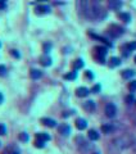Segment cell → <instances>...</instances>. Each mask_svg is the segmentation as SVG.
Wrapping results in <instances>:
<instances>
[{"instance_id":"30bf717a","label":"cell","mask_w":136,"mask_h":154,"mask_svg":"<svg viewBox=\"0 0 136 154\" xmlns=\"http://www.w3.org/2000/svg\"><path fill=\"white\" fill-rule=\"evenodd\" d=\"M41 123L48 127H55L57 126V122H55L54 120H52V118H41Z\"/></svg>"},{"instance_id":"6da1fadb","label":"cell","mask_w":136,"mask_h":154,"mask_svg":"<svg viewBox=\"0 0 136 154\" xmlns=\"http://www.w3.org/2000/svg\"><path fill=\"white\" fill-rule=\"evenodd\" d=\"M134 144V139H132V136L130 135H123V136H120V138L114 139L113 141H112V146L116 148V150H125L127 148H130L131 145Z\"/></svg>"},{"instance_id":"2e32d148","label":"cell","mask_w":136,"mask_h":154,"mask_svg":"<svg viewBox=\"0 0 136 154\" xmlns=\"http://www.w3.org/2000/svg\"><path fill=\"white\" fill-rule=\"evenodd\" d=\"M89 139L93 141L99 140V134H98L95 130H89Z\"/></svg>"},{"instance_id":"9c48e42d","label":"cell","mask_w":136,"mask_h":154,"mask_svg":"<svg viewBox=\"0 0 136 154\" xmlns=\"http://www.w3.org/2000/svg\"><path fill=\"white\" fill-rule=\"evenodd\" d=\"M58 130H59V132H60L62 135H64V136L69 135V132H71V127L68 126V125H66V123H63V125L59 126Z\"/></svg>"},{"instance_id":"8fae6325","label":"cell","mask_w":136,"mask_h":154,"mask_svg":"<svg viewBox=\"0 0 136 154\" xmlns=\"http://www.w3.org/2000/svg\"><path fill=\"white\" fill-rule=\"evenodd\" d=\"M36 140H40V141H49L50 140V135H48L46 132H39L36 134Z\"/></svg>"},{"instance_id":"277c9868","label":"cell","mask_w":136,"mask_h":154,"mask_svg":"<svg viewBox=\"0 0 136 154\" xmlns=\"http://www.w3.org/2000/svg\"><path fill=\"white\" fill-rule=\"evenodd\" d=\"M108 32L113 37H118V36H121V35L123 34V28L120 27V26H117V25H111V26H109V28H108Z\"/></svg>"},{"instance_id":"e0dca14e","label":"cell","mask_w":136,"mask_h":154,"mask_svg":"<svg viewBox=\"0 0 136 154\" xmlns=\"http://www.w3.org/2000/svg\"><path fill=\"white\" fill-rule=\"evenodd\" d=\"M135 76V71L134 69H126V71H123L122 72V77L123 78H131V77H134Z\"/></svg>"},{"instance_id":"5b68a950","label":"cell","mask_w":136,"mask_h":154,"mask_svg":"<svg viewBox=\"0 0 136 154\" xmlns=\"http://www.w3.org/2000/svg\"><path fill=\"white\" fill-rule=\"evenodd\" d=\"M95 50H96L98 55H99L100 63H104V57L107 55V48H103V46H98Z\"/></svg>"},{"instance_id":"484cf974","label":"cell","mask_w":136,"mask_h":154,"mask_svg":"<svg viewBox=\"0 0 136 154\" xmlns=\"http://www.w3.org/2000/svg\"><path fill=\"white\" fill-rule=\"evenodd\" d=\"M19 140L27 141V140H28V135L26 134V132H21V134H19Z\"/></svg>"},{"instance_id":"83f0119b","label":"cell","mask_w":136,"mask_h":154,"mask_svg":"<svg viewBox=\"0 0 136 154\" xmlns=\"http://www.w3.org/2000/svg\"><path fill=\"white\" fill-rule=\"evenodd\" d=\"M128 89H130V91H135L136 90V81H131V82H130Z\"/></svg>"},{"instance_id":"52a82bcc","label":"cell","mask_w":136,"mask_h":154,"mask_svg":"<svg viewBox=\"0 0 136 154\" xmlns=\"http://www.w3.org/2000/svg\"><path fill=\"white\" fill-rule=\"evenodd\" d=\"M76 127H77L78 130H85L87 127L86 120H84V118H77V120H76Z\"/></svg>"},{"instance_id":"7402d4cb","label":"cell","mask_w":136,"mask_h":154,"mask_svg":"<svg viewBox=\"0 0 136 154\" xmlns=\"http://www.w3.org/2000/svg\"><path fill=\"white\" fill-rule=\"evenodd\" d=\"M118 16H120V18L122 21H125V22H130V21H131V16H130L128 13H120Z\"/></svg>"},{"instance_id":"603a6c76","label":"cell","mask_w":136,"mask_h":154,"mask_svg":"<svg viewBox=\"0 0 136 154\" xmlns=\"http://www.w3.org/2000/svg\"><path fill=\"white\" fill-rule=\"evenodd\" d=\"M76 77H77V72H76V71H73V72H69V73H67V75H64V78H66V80H75Z\"/></svg>"},{"instance_id":"4dcf8cb0","label":"cell","mask_w":136,"mask_h":154,"mask_svg":"<svg viewBox=\"0 0 136 154\" xmlns=\"http://www.w3.org/2000/svg\"><path fill=\"white\" fill-rule=\"evenodd\" d=\"M91 91H93V93H98V91H100V85H95Z\"/></svg>"},{"instance_id":"3957f363","label":"cell","mask_w":136,"mask_h":154,"mask_svg":"<svg viewBox=\"0 0 136 154\" xmlns=\"http://www.w3.org/2000/svg\"><path fill=\"white\" fill-rule=\"evenodd\" d=\"M104 112H105V116L109 118H113L114 116L117 114V108H116V105L113 104V103H108L107 105H105V108H104Z\"/></svg>"},{"instance_id":"cb8c5ba5","label":"cell","mask_w":136,"mask_h":154,"mask_svg":"<svg viewBox=\"0 0 136 154\" xmlns=\"http://www.w3.org/2000/svg\"><path fill=\"white\" fill-rule=\"evenodd\" d=\"M126 49L128 50V52H132V50H135V49H136V41L127 44V45H126Z\"/></svg>"},{"instance_id":"5bb4252c","label":"cell","mask_w":136,"mask_h":154,"mask_svg":"<svg viewBox=\"0 0 136 154\" xmlns=\"http://www.w3.org/2000/svg\"><path fill=\"white\" fill-rule=\"evenodd\" d=\"M36 13H50V7L49 5H37Z\"/></svg>"},{"instance_id":"4316f807","label":"cell","mask_w":136,"mask_h":154,"mask_svg":"<svg viewBox=\"0 0 136 154\" xmlns=\"http://www.w3.org/2000/svg\"><path fill=\"white\" fill-rule=\"evenodd\" d=\"M7 75V67L0 64V76H5Z\"/></svg>"},{"instance_id":"1f68e13d","label":"cell","mask_w":136,"mask_h":154,"mask_svg":"<svg viewBox=\"0 0 136 154\" xmlns=\"http://www.w3.org/2000/svg\"><path fill=\"white\" fill-rule=\"evenodd\" d=\"M52 48V45H50V44H45V45H44V49H45V52L48 53V50Z\"/></svg>"},{"instance_id":"7c38bea8","label":"cell","mask_w":136,"mask_h":154,"mask_svg":"<svg viewBox=\"0 0 136 154\" xmlns=\"http://www.w3.org/2000/svg\"><path fill=\"white\" fill-rule=\"evenodd\" d=\"M84 108L86 109V111H89V112L95 111V103H94L93 100H87V102H85Z\"/></svg>"},{"instance_id":"74e56055","label":"cell","mask_w":136,"mask_h":154,"mask_svg":"<svg viewBox=\"0 0 136 154\" xmlns=\"http://www.w3.org/2000/svg\"><path fill=\"white\" fill-rule=\"evenodd\" d=\"M135 62H136V57H135Z\"/></svg>"},{"instance_id":"ba28073f","label":"cell","mask_w":136,"mask_h":154,"mask_svg":"<svg viewBox=\"0 0 136 154\" xmlns=\"http://www.w3.org/2000/svg\"><path fill=\"white\" fill-rule=\"evenodd\" d=\"M3 154H19V149L17 146H14V145H10V146L5 148Z\"/></svg>"},{"instance_id":"d6986e66","label":"cell","mask_w":136,"mask_h":154,"mask_svg":"<svg viewBox=\"0 0 136 154\" xmlns=\"http://www.w3.org/2000/svg\"><path fill=\"white\" fill-rule=\"evenodd\" d=\"M121 64V59L117 58V57H112L111 60H109V66L111 67H117Z\"/></svg>"},{"instance_id":"8992f818","label":"cell","mask_w":136,"mask_h":154,"mask_svg":"<svg viewBox=\"0 0 136 154\" xmlns=\"http://www.w3.org/2000/svg\"><path fill=\"white\" fill-rule=\"evenodd\" d=\"M89 89L87 87H84V86H81V87H78L77 90H76V95L80 96V98H85V96H87L89 95Z\"/></svg>"},{"instance_id":"e575fe53","label":"cell","mask_w":136,"mask_h":154,"mask_svg":"<svg viewBox=\"0 0 136 154\" xmlns=\"http://www.w3.org/2000/svg\"><path fill=\"white\" fill-rule=\"evenodd\" d=\"M5 7H7V4H5V1H0V9H4Z\"/></svg>"},{"instance_id":"d4e9b609","label":"cell","mask_w":136,"mask_h":154,"mask_svg":"<svg viewBox=\"0 0 136 154\" xmlns=\"http://www.w3.org/2000/svg\"><path fill=\"white\" fill-rule=\"evenodd\" d=\"M126 102L128 103V104L136 103V102H135V98H134V95H132V94H130V95H127V96H126Z\"/></svg>"},{"instance_id":"f35d334b","label":"cell","mask_w":136,"mask_h":154,"mask_svg":"<svg viewBox=\"0 0 136 154\" xmlns=\"http://www.w3.org/2000/svg\"><path fill=\"white\" fill-rule=\"evenodd\" d=\"M0 145H1V143H0Z\"/></svg>"},{"instance_id":"d6a6232c","label":"cell","mask_w":136,"mask_h":154,"mask_svg":"<svg viewBox=\"0 0 136 154\" xmlns=\"http://www.w3.org/2000/svg\"><path fill=\"white\" fill-rule=\"evenodd\" d=\"M12 55H14V57L19 58V53H17V50H12Z\"/></svg>"},{"instance_id":"4fadbf2b","label":"cell","mask_w":136,"mask_h":154,"mask_svg":"<svg viewBox=\"0 0 136 154\" xmlns=\"http://www.w3.org/2000/svg\"><path fill=\"white\" fill-rule=\"evenodd\" d=\"M40 63L43 64V66H45V67H48L52 64V58L48 57V55H43V57L40 58Z\"/></svg>"},{"instance_id":"8d00e7d4","label":"cell","mask_w":136,"mask_h":154,"mask_svg":"<svg viewBox=\"0 0 136 154\" xmlns=\"http://www.w3.org/2000/svg\"><path fill=\"white\" fill-rule=\"evenodd\" d=\"M93 154H100V153H93Z\"/></svg>"},{"instance_id":"836d02e7","label":"cell","mask_w":136,"mask_h":154,"mask_svg":"<svg viewBox=\"0 0 136 154\" xmlns=\"http://www.w3.org/2000/svg\"><path fill=\"white\" fill-rule=\"evenodd\" d=\"M86 77H89V78H93V73H91V71H86Z\"/></svg>"},{"instance_id":"f1b7e54d","label":"cell","mask_w":136,"mask_h":154,"mask_svg":"<svg viewBox=\"0 0 136 154\" xmlns=\"http://www.w3.org/2000/svg\"><path fill=\"white\" fill-rule=\"evenodd\" d=\"M35 146L36 148H44L45 146V143H44V141H40V140H36L35 141Z\"/></svg>"},{"instance_id":"7a4b0ae2","label":"cell","mask_w":136,"mask_h":154,"mask_svg":"<svg viewBox=\"0 0 136 154\" xmlns=\"http://www.w3.org/2000/svg\"><path fill=\"white\" fill-rule=\"evenodd\" d=\"M76 143H77V146H78V149L81 150V152H84V153H86L89 152V150L91 149V145L87 143L86 140H85L82 136H78V138H76Z\"/></svg>"},{"instance_id":"9a60e30c","label":"cell","mask_w":136,"mask_h":154,"mask_svg":"<svg viewBox=\"0 0 136 154\" xmlns=\"http://www.w3.org/2000/svg\"><path fill=\"white\" fill-rule=\"evenodd\" d=\"M30 76H31L32 80H37V78H40V77L43 76V72L39 71V69H32L31 72H30Z\"/></svg>"},{"instance_id":"d590c367","label":"cell","mask_w":136,"mask_h":154,"mask_svg":"<svg viewBox=\"0 0 136 154\" xmlns=\"http://www.w3.org/2000/svg\"><path fill=\"white\" fill-rule=\"evenodd\" d=\"M1 103H3V95L0 94V104H1Z\"/></svg>"},{"instance_id":"44dd1931","label":"cell","mask_w":136,"mask_h":154,"mask_svg":"<svg viewBox=\"0 0 136 154\" xmlns=\"http://www.w3.org/2000/svg\"><path fill=\"white\" fill-rule=\"evenodd\" d=\"M84 67V60L82 59H77V60H75V63H73V68L75 69H80V68Z\"/></svg>"},{"instance_id":"f546056e","label":"cell","mask_w":136,"mask_h":154,"mask_svg":"<svg viewBox=\"0 0 136 154\" xmlns=\"http://www.w3.org/2000/svg\"><path fill=\"white\" fill-rule=\"evenodd\" d=\"M5 132H7L5 126L4 125H0V135H5Z\"/></svg>"},{"instance_id":"ac0fdd59","label":"cell","mask_w":136,"mask_h":154,"mask_svg":"<svg viewBox=\"0 0 136 154\" xmlns=\"http://www.w3.org/2000/svg\"><path fill=\"white\" fill-rule=\"evenodd\" d=\"M102 131L103 132H105V134H111V132H113L114 131V126L113 125H103L102 126Z\"/></svg>"},{"instance_id":"ffe728a7","label":"cell","mask_w":136,"mask_h":154,"mask_svg":"<svg viewBox=\"0 0 136 154\" xmlns=\"http://www.w3.org/2000/svg\"><path fill=\"white\" fill-rule=\"evenodd\" d=\"M109 7H111L112 9H120V8L122 7V3L121 1H111L109 3Z\"/></svg>"}]
</instances>
